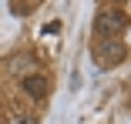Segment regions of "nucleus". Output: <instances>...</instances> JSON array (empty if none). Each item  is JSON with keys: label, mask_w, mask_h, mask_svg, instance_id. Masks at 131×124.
Instances as JSON below:
<instances>
[{"label": "nucleus", "mask_w": 131, "mask_h": 124, "mask_svg": "<svg viewBox=\"0 0 131 124\" xmlns=\"http://www.w3.org/2000/svg\"><path fill=\"white\" fill-rule=\"evenodd\" d=\"M128 54V47L118 40V37H97V44L91 47V57L97 67H118Z\"/></svg>", "instance_id": "obj_1"}, {"label": "nucleus", "mask_w": 131, "mask_h": 124, "mask_svg": "<svg viewBox=\"0 0 131 124\" xmlns=\"http://www.w3.org/2000/svg\"><path fill=\"white\" fill-rule=\"evenodd\" d=\"M124 27H128V20H124L121 10H97V17H94V34L97 37H118Z\"/></svg>", "instance_id": "obj_2"}, {"label": "nucleus", "mask_w": 131, "mask_h": 124, "mask_svg": "<svg viewBox=\"0 0 131 124\" xmlns=\"http://www.w3.org/2000/svg\"><path fill=\"white\" fill-rule=\"evenodd\" d=\"M17 124H34V117H17Z\"/></svg>", "instance_id": "obj_5"}, {"label": "nucleus", "mask_w": 131, "mask_h": 124, "mask_svg": "<svg viewBox=\"0 0 131 124\" xmlns=\"http://www.w3.org/2000/svg\"><path fill=\"white\" fill-rule=\"evenodd\" d=\"M20 87L27 91L30 97H37V101H40V97L47 94V81L40 77V74H24V81H20Z\"/></svg>", "instance_id": "obj_3"}, {"label": "nucleus", "mask_w": 131, "mask_h": 124, "mask_svg": "<svg viewBox=\"0 0 131 124\" xmlns=\"http://www.w3.org/2000/svg\"><path fill=\"white\" fill-rule=\"evenodd\" d=\"M10 67H17V74H20V67H27V70H30V67H34V60H30V57H24V60H20V57H17V60H14V64H10Z\"/></svg>", "instance_id": "obj_4"}]
</instances>
